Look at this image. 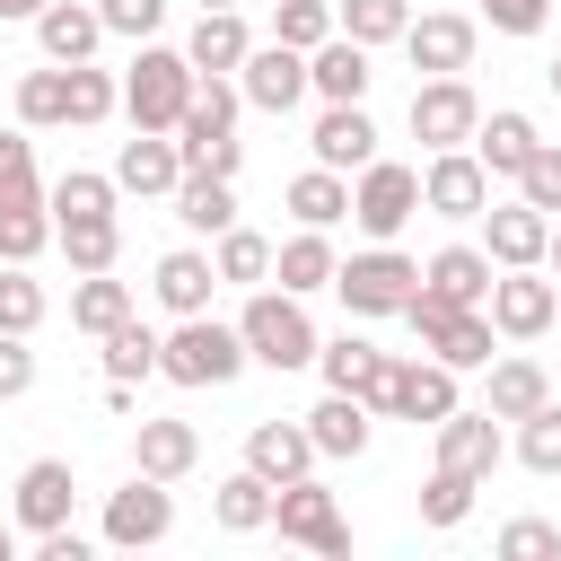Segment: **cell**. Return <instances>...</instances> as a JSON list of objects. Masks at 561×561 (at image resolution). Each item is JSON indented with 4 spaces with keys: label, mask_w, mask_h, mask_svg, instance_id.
<instances>
[{
    "label": "cell",
    "mask_w": 561,
    "mask_h": 561,
    "mask_svg": "<svg viewBox=\"0 0 561 561\" xmlns=\"http://www.w3.org/2000/svg\"><path fill=\"white\" fill-rule=\"evenodd\" d=\"M237 368H245V333L219 324L210 307L175 316V333H158V377L167 386H237Z\"/></svg>",
    "instance_id": "6da1fadb"
},
{
    "label": "cell",
    "mask_w": 561,
    "mask_h": 561,
    "mask_svg": "<svg viewBox=\"0 0 561 561\" xmlns=\"http://www.w3.org/2000/svg\"><path fill=\"white\" fill-rule=\"evenodd\" d=\"M193 61L184 53H167V44H140V61L123 70V114H131V131H175L184 123V105H193Z\"/></svg>",
    "instance_id": "7a4b0ae2"
},
{
    "label": "cell",
    "mask_w": 561,
    "mask_h": 561,
    "mask_svg": "<svg viewBox=\"0 0 561 561\" xmlns=\"http://www.w3.org/2000/svg\"><path fill=\"white\" fill-rule=\"evenodd\" d=\"M403 324H412V333H421V351H430V359H447L456 377H465V368H491V342H500V333H491V316H482V307H447L438 289H412V298H403Z\"/></svg>",
    "instance_id": "3957f363"
},
{
    "label": "cell",
    "mask_w": 561,
    "mask_h": 561,
    "mask_svg": "<svg viewBox=\"0 0 561 561\" xmlns=\"http://www.w3.org/2000/svg\"><path fill=\"white\" fill-rule=\"evenodd\" d=\"M237 333H245V359H263V368H316V324H307V307L289 298V289H254L245 298V316H237Z\"/></svg>",
    "instance_id": "277c9868"
},
{
    "label": "cell",
    "mask_w": 561,
    "mask_h": 561,
    "mask_svg": "<svg viewBox=\"0 0 561 561\" xmlns=\"http://www.w3.org/2000/svg\"><path fill=\"white\" fill-rule=\"evenodd\" d=\"M412 210H421V167L368 158L359 184H351V219H359V237H368V245H394V237L412 228Z\"/></svg>",
    "instance_id": "5b68a950"
},
{
    "label": "cell",
    "mask_w": 561,
    "mask_h": 561,
    "mask_svg": "<svg viewBox=\"0 0 561 561\" xmlns=\"http://www.w3.org/2000/svg\"><path fill=\"white\" fill-rule=\"evenodd\" d=\"M272 526H280V543H307V552H324V561L351 552V517H342V500H333L316 473H298V482L272 491Z\"/></svg>",
    "instance_id": "8992f818"
},
{
    "label": "cell",
    "mask_w": 561,
    "mask_h": 561,
    "mask_svg": "<svg viewBox=\"0 0 561 561\" xmlns=\"http://www.w3.org/2000/svg\"><path fill=\"white\" fill-rule=\"evenodd\" d=\"M333 289H342V307H351V316H403V298L421 289V263H412V254H394V245H368V254L333 263Z\"/></svg>",
    "instance_id": "52a82bcc"
},
{
    "label": "cell",
    "mask_w": 561,
    "mask_h": 561,
    "mask_svg": "<svg viewBox=\"0 0 561 561\" xmlns=\"http://www.w3.org/2000/svg\"><path fill=\"white\" fill-rule=\"evenodd\" d=\"M167 535H175V491L158 473H131L123 491H105V543L114 552H149Z\"/></svg>",
    "instance_id": "ba28073f"
},
{
    "label": "cell",
    "mask_w": 561,
    "mask_h": 561,
    "mask_svg": "<svg viewBox=\"0 0 561 561\" xmlns=\"http://www.w3.org/2000/svg\"><path fill=\"white\" fill-rule=\"evenodd\" d=\"M316 368H324V386L359 394L386 421V403H394V351H377L368 333H333V342H316Z\"/></svg>",
    "instance_id": "9c48e42d"
},
{
    "label": "cell",
    "mask_w": 561,
    "mask_h": 561,
    "mask_svg": "<svg viewBox=\"0 0 561 561\" xmlns=\"http://www.w3.org/2000/svg\"><path fill=\"white\" fill-rule=\"evenodd\" d=\"M473 123H482V96L465 88V70H447V79H421V88H412V140H421V149H465V140H473Z\"/></svg>",
    "instance_id": "30bf717a"
},
{
    "label": "cell",
    "mask_w": 561,
    "mask_h": 561,
    "mask_svg": "<svg viewBox=\"0 0 561 561\" xmlns=\"http://www.w3.org/2000/svg\"><path fill=\"white\" fill-rule=\"evenodd\" d=\"M552 307H561V289H552L535 263H517V272H491V298H482L491 333H508V342H535V333H552Z\"/></svg>",
    "instance_id": "8fae6325"
},
{
    "label": "cell",
    "mask_w": 561,
    "mask_h": 561,
    "mask_svg": "<svg viewBox=\"0 0 561 561\" xmlns=\"http://www.w3.org/2000/svg\"><path fill=\"white\" fill-rule=\"evenodd\" d=\"M421 210H438V219H482V210H491V167H482L473 149H430V167H421Z\"/></svg>",
    "instance_id": "7c38bea8"
},
{
    "label": "cell",
    "mask_w": 561,
    "mask_h": 561,
    "mask_svg": "<svg viewBox=\"0 0 561 561\" xmlns=\"http://www.w3.org/2000/svg\"><path fill=\"white\" fill-rule=\"evenodd\" d=\"M237 96L263 105V114H289V105L307 96V53H298V44H254V53L237 61Z\"/></svg>",
    "instance_id": "4fadbf2b"
},
{
    "label": "cell",
    "mask_w": 561,
    "mask_h": 561,
    "mask_svg": "<svg viewBox=\"0 0 561 561\" xmlns=\"http://www.w3.org/2000/svg\"><path fill=\"white\" fill-rule=\"evenodd\" d=\"M473 35H482L473 18H456V9H430V18H412L394 44L412 53V70H421V79H447V70H465V61H473Z\"/></svg>",
    "instance_id": "5bb4252c"
},
{
    "label": "cell",
    "mask_w": 561,
    "mask_h": 561,
    "mask_svg": "<svg viewBox=\"0 0 561 561\" xmlns=\"http://www.w3.org/2000/svg\"><path fill=\"white\" fill-rule=\"evenodd\" d=\"M543 237H552V219L517 193V202H491L482 210V254L500 263V272H517V263H543Z\"/></svg>",
    "instance_id": "9a60e30c"
},
{
    "label": "cell",
    "mask_w": 561,
    "mask_h": 561,
    "mask_svg": "<svg viewBox=\"0 0 561 561\" xmlns=\"http://www.w3.org/2000/svg\"><path fill=\"white\" fill-rule=\"evenodd\" d=\"M368 79H377V70H368V44H351L342 26L307 53V88H316L324 105H368Z\"/></svg>",
    "instance_id": "2e32d148"
},
{
    "label": "cell",
    "mask_w": 561,
    "mask_h": 561,
    "mask_svg": "<svg viewBox=\"0 0 561 561\" xmlns=\"http://www.w3.org/2000/svg\"><path fill=\"white\" fill-rule=\"evenodd\" d=\"M307 149H316V167L359 175V167L377 158V123H368V105H324V114H316V131H307Z\"/></svg>",
    "instance_id": "e0dca14e"
},
{
    "label": "cell",
    "mask_w": 561,
    "mask_h": 561,
    "mask_svg": "<svg viewBox=\"0 0 561 561\" xmlns=\"http://www.w3.org/2000/svg\"><path fill=\"white\" fill-rule=\"evenodd\" d=\"M456 412V368L447 359H394V403H386V421H447Z\"/></svg>",
    "instance_id": "ac0fdd59"
},
{
    "label": "cell",
    "mask_w": 561,
    "mask_h": 561,
    "mask_svg": "<svg viewBox=\"0 0 561 561\" xmlns=\"http://www.w3.org/2000/svg\"><path fill=\"white\" fill-rule=\"evenodd\" d=\"M245 465L280 491V482H298V473H316V438H307V421H254L245 430Z\"/></svg>",
    "instance_id": "d6986e66"
},
{
    "label": "cell",
    "mask_w": 561,
    "mask_h": 561,
    "mask_svg": "<svg viewBox=\"0 0 561 561\" xmlns=\"http://www.w3.org/2000/svg\"><path fill=\"white\" fill-rule=\"evenodd\" d=\"M70 500H79V482H70V465H61V456H35V465L18 473V526H26V535L70 526Z\"/></svg>",
    "instance_id": "ffe728a7"
},
{
    "label": "cell",
    "mask_w": 561,
    "mask_h": 561,
    "mask_svg": "<svg viewBox=\"0 0 561 561\" xmlns=\"http://www.w3.org/2000/svg\"><path fill=\"white\" fill-rule=\"evenodd\" d=\"M175 175H184L175 131H131L114 158V193H175Z\"/></svg>",
    "instance_id": "44dd1931"
},
{
    "label": "cell",
    "mask_w": 561,
    "mask_h": 561,
    "mask_svg": "<svg viewBox=\"0 0 561 561\" xmlns=\"http://www.w3.org/2000/svg\"><path fill=\"white\" fill-rule=\"evenodd\" d=\"M35 44H44V61H88V53L105 44L96 0H44V9H35Z\"/></svg>",
    "instance_id": "7402d4cb"
},
{
    "label": "cell",
    "mask_w": 561,
    "mask_h": 561,
    "mask_svg": "<svg viewBox=\"0 0 561 561\" xmlns=\"http://www.w3.org/2000/svg\"><path fill=\"white\" fill-rule=\"evenodd\" d=\"M535 140H543V131H535V123H526L517 105H491V114L473 123V140H465V149H473V158H482L491 175H508V184H517V167L535 158Z\"/></svg>",
    "instance_id": "603a6c76"
},
{
    "label": "cell",
    "mask_w": 561,
    "mask_h": 561,
    "mask_svg": "<svg viewBox=\"0 0 561 561\" xmlns=\"http://www.w3.org/2000/svg\"><path fill=\"white\" fill-rule=\"evenodd\" d=\"M491 272H500V263H491L482 245H438V254L421 263V289H438L447 307H482V298H491Z\"/></svg>",
    "instance_id": "cb8c5ba5"
},
{
    "label": "cell",
    "mask_w": 561,
    "mask_h": 561,
    "mask_svg": "<svg viewBox=\"0 0 561 561\" xmlns=\"http://www.w3.org/2000/svg\"><path fill=\"white\" fill-rule=\"evenodd\" d=\"M438 465H456V473H473V482H491V465H500V421L491 412H447L438 421Z\"/></svg>",
    "instance_id": "d4e9b609"
},
{
    "label": "cell",
    "mask_w": 561,
    "mask_h": 561,
    "mask_svg": "<svg viewBox=\"0 0 561 561\" xmlns=\"http://www.w3.org/2000/svg\"><path fill=\"white\" fill-rule=\"evenodd\" d=\"M245 53H254V35H245V18H237V9H202V18H193V44H184V61H193L202 79H228Z\"/></svg>",
    "instance_id": "484cf974"
},
{
    "label": "cell",
    "mask_w": 561,
    "mask_h": 561,
    "mask_svg": "<svg viewBox=\"0 0 561 561\" xmlns=\"http://www.w3.org/2000/svg\"><path fill=\"white\" fill-rule=\"evenodd\" d=\"M368 403L359 394H342V386H324V403L307 412V438H316V456H368Z\"/></svg>",
    "instance_id": "4316f807"
},
{
    "label": "cell",
    "mask_w": 561,
    "mask_h": 561,
    "mask_svg": "<svg viewBox=\"0 0 561 561\" xmlns=\"http://www.w3.org/2000/svg\"><path fill=\"white\" fill-rule=\"evenodd\" d=\"M158 307L167 316H202L210 307V289H219V272H210V254H193V245H175V254H158Z\"/></svg>",
    "instance_id": "83f0119b"
},
{
    "label": "cell",
    "mask_w": 561,
    "mask_h": 561,
    "mask_svg": "<svg viewBox=\"0 0 561 561\" xmlns=\"http://www.w3.org/2000/svg\"><path fill=\"white\" fill-rule=\"evenodd\" d=\"M333 245H324V228H298L289 245H272V280L289 289V298H307V289H333Z\"/></svg>",
    "instance_id": "f1b7e54d"
},
{
    "label": "cell",
    "mask_w": 561,
    "mask_h": 561,
    "mask_svg": "<svg viewBox=\"0 0 561 561\" xmlns=\"http://www.w3.org/2000/svg\"><path fill=\"white\" fill-rule=\"evenodd\" d=\"M535 403H552V377L535 359H491V386H482V412L491 421H526Z\"/></svg>",
    "instance_id": "f546056e"
},
{
    "label": "cell",
    "mask_w": 561,
    "mask_h": 561,
    "mask_svg": "<svg viewBox=\"0 0 561 561\" xmlns=\"http://www.w3.org/2000/svg\"><path fill=\"white\" fill-rule=\"evenodd\" d=\"M131 456H140V473H158V482H184V473L202 465V438H193V421H140Z\"/></svg>",
    "instance_id": "4dcf8cb0"
},
{
    "label": "cell",
    "mask_w": 561,
    "mask_h": 561,
    "mask_svg": "<svg viewBox=\"0 0 561 561\" xmlns=\"http://www.w3.org/2000/svg\"><path fill=\"white\" fill-rule=\"evenodd\" d=\"M175 219H184V228H202V237L237 228V193H228V175H202V167H184V175H175Z\"/></svg>",
    "instance_id": "1f68e13d"
},
{
    "label": "cell",
    "mask_w": 561,
    "mask_h": 561,
    "mask_svg": "<svg viewBox=\"0 0 561 561\" xmlns=\"http://www.w3.org/2000/svg\"><path fill=\"white\" fill-rule=\"evenodd\" d=\"M123 316H131V280H114V272H79V289H70V324L105 342Z\"/></svg>",
    "instance_id": "d6a6232c"
},
{
    "label": "cell",
    "mask_w": 561,
    "mask_h": 561,
    "mask_svg": "<svg viewBox=\"0 0 561 561\" xmlns=\"http://www.w3.org/2000/svg\"><path fill=\"white\" fill-rule=\"evenodd\" d=\"M289 210H298V228H333V219H351V175H333V167L289 175Z\"/></svg>",
    "instance_id": "836d02e7"
},
{
    "label": "cell",
    "mask_w": 561,
    "mask_h": 561,
    "mask_svg": "<svg viewBox=\"0 0 561 561\" xmlns=\"http://www.w3.org/2000/svg\"><path fill=\"white\" fill-rule=\"evenodd\" d=\"M210 517H219L228 535H263V526H272V482H263L254 465H245V473H228V482H219V500H210Z\"/></svg>",
    "instance_id": "e575fe53"
},
{
    "label": "cell",
    "mask_w": 561,
    "mask_h": 561,
    "mask_svg": "<svg viewBox=\"0 0 561 561\" xmlns=\"http://www.w3.org/2000/svg\"><path fill=\"white\" fill-rule=\"evenodd\" d=\"M18 123H26V131L70 123V61H53V70H26V79H18Z\"/></svg>",
    "instance_id": "d590c367"
},
{
    "label": "cell",
    "mask_w": 561,
    "mask_h": 561,
    "mask_svg": "<svg viewBox=\"0 0 561 561\" xmlns=\"http://www.w3.org/2000/svg\"><path fill=\"white\" fill-rule=\"evenodd\" d=\"M53 245L70 254V272H114V254H123V219H61Z\"/></svg>",
    "instance_id": "8d00e7d4"
},
{
    "label": "cell",
    "mask_w": 561,
    "mask_h": 561,
    "mask_svg": "<svg viewBox=\"0 0 561 561\" xmlns=\"http://www.w3.org/2000/svg\"><path fill=\"white\" fill-rule=\"evenodd\" d=\"M44 210H53V228H61V219H114V175H88V167H70V175L44 193Z\"/></svg>",
    "instance_id": "74e56055"
},
{
    "label": "cell",
    "mask_w": 561,
    "mask_h": 561,
    "mask_svg": "<svg viewBox=\"0 0 561 561\" xmlns=\"http://www.w3.org/2000/svg\"><path fill=\"white\" fill-rule=\"evenodd\" d=\"M210 272H219V280H237V289H263V280H272V237H254V228H219Z\"/></svg>",
    "instance_id": "f35d334b"
},
{
    "label": "cell",
    "mask_w": 561,
    "mask_h": 561,
    "mask_svg": "<svg viewBox=\"0 0 561 561\" xmlns=\"http://www.w3.org/2000/svg\"><path fill=\"white\" fill-rule=\"evenodd\" d=\"M105 377H114V386H140V377H158V333H149L140 316H123V324L105 333Z\"/></svg>",
    "instance_id": "ab89813d"
},
{
    "label": "cell",
    "mask_w": 561,
    "mask_h": 561,
    "mask_svg": "<svg viewBox=\"0 0 561 561\" xmlns=\"http://www.w3.org/2000/svg\"><path fill=\"white\" fill-rule=\"evenodd\" d=\"M333 26H342L351 44H394V35L412 26V0H342Z\"/></svg>",
    "instance_id": "60d3db41"
},
{
    "label": "cell",
    "mask_w": 561,
    "mask_h": 561,
    "mask_svg": "<svg viewBox=\"0 0 561 561\" xmlns=\"http://www.w3.org/2000/svg\"><path fill=\"white\" fill-rule=\"evenodd\" d=\"M473 491H482L473 473L438 465V473H430V491H421V526H438V535H447V526H465V517H473Z\"/></svg>",
    "instance_id": "b9f144b4"
},
{
    "label": "cell",
    "mask_w": 561,
    "mask_h": 561,
    "mask_svg": "<svg viewBox=\"0 0 561 561\" xmlns=\"http://www.w3.org/2000/svg\"><path fill=\"white\" fill-rule=\"evenodd\" d=\"M324 35H333V0H272V44L316 53Z\"/></svg>",
    "instance_id": "7bdbcfd3"
},
{
    "label": "cell",
    "mask_w": 561,
    "mask_h": 561,
    "mask_svg": "<svg viewBox=\"0 0 561 561\" xmlns=\"http://www.w3.org/2000/svg\"><path fill=\"white\" fill-rule=\"evenodd\" d=\"M517 465L526 473H561V403H535L517 421Z\"/></svg>",
    "instance_id": "ee69618b"
},
{
    "label": "cell",
    "mask_w": 561,
    "mask_h": 561,
    "mask_svg": "<svg viewBox=\"0 0 561 561\" xmlns=\"http://www.w3.org/2000/svg\"><path fill=\"white\" fill-rule=\"evenodd\" d=\"M26 202H44V184H35V140H26V131H0V210H26Z\"/></svg>",
    "instance_id": "f6af8a7d"
},
{
    "label": "cell",
    "mask_w": 561,
    "mask_h": 561,
    "mask_svg": "<svg viewBox=\"0 0 561 561\" xmlns=\"http://www.w3.org/2000/svg\"><path fill=\"white\" fill-rule=\"evenodd\" d=\"M53 245V210L26 202V210H0V263H35Z\"/></svg>",
    "instance_id": "bcb514c9"
},
{
    "label": "cell",
    "mask_w": 561,
    "mask_h": 561,
    "mask_svg": "<svg viewBox=\"0 0 561 561\" xmlns=\"http://www.w3.org/2000/svg\"><path fill=\"white\" fill-rule=\"evenodd\" d=\"M44 324V280H26V263L0 272V333H35Z\"/></svg>",
    "instance_id": "7dc6e473"
},
{
    "label": "cell",
    "mask_w": 561,
    "mask_h": 561,
    "mask_svg": "<svg viewBox=\"0 0 561 561\" xmlns=\"http://www.w3.org/2000/svg\"><path fill=\"white\" fill-rule=\"evenodd\" d=\"M123 105V88L96 70V61H70V123H105Z\"/></svg>",
    "instance_id": "c3c4849f"
},
{
    "label": "cell",
    "mask_w": 561,
    "mask_h": 561,
    "mask_svg": "<svg viewBox=\"0 0 561 561\" xmlns=\"http://www.w3.org/2000/svg\"><path fill=\"white\" fill-rule=\"evenodd\" d=\"M517 193H526V202H535L543 219L561 210V140H535V158L517 167Z\"/></svg>",
    "instance_id": "681fc988"
},
{
    "label": "cell",
    "mask_w": 561,
    "mask_h": 561,
    "mask_svg": "<svg viewBox=\"0 0 561 561\" xmlns=\"http://www.w3.org/2000/svg\"><path fill=\"white\" fill-rule=\"evenodd\" d=\"M500 561H561V526H543V517H508V526H500Z\"/></svg>",
    "instance_id": "f907efd6"
},
{
    "label": "cell",
    "mask_w": 561,
    "mask_h": 561,
    "mask_svg": "<svg viewBox=\"0 0 561 561\" xmlns=\"http://www.w3.org/2000/svg\"><path fill=\"white\" fill-rule=\"evenodd\" d=\"M96 18H105V35L149 44V35H158V18H167V0H96Z\"/></svg>",
    "instance_id": "816d5d0a"
},
{
    "label": "cell",
    "mask_w": 561,
    "mask_h": 561,
    "mask_svg": "<svg viewBox=\"0 0 561 561\" xmlns=\"http://www.w3.org/2000/svg\"><path fill=\"white\" fill-rule=\"evenodd\" d=\"M35 386V351H26V333H0V403H18Z\"/></svg>",
    "instance_id": "f5cc1de1"
},
{
    "label": "cell",
    "mask_w": 561,
    "mask_h": 561,
    "mask_svg": "<svg viewBox=\"0 0 561 561\" xmlns=\"http://www.w3.org/2000/svg\"><path fill=\"white\" fill-rule=\"evenodd\" d=\"M482 18H491L500 35H543V18H552V0H482Z\"/></svg>",
    "instance_id": "db71d44e"
},
{
    "label": "cell",
    "mask_w": 561,
    "mask_h": 561,
    "mask_svg": "<svg viewBox=\"0 0 561 561\" xmlns=\"http://www.w3.org/2000/svg\"><path fill=\"white\" fill-rule=\"evenodd\" d=\"M35 561H88V535L79 526H53V535H35Z\"/></svg>",
    "instance_id": "11a10c76"
},
{
    "label": "cell",
    "mask_w": 561,
    "mask_h": 561,
    "mask_svg": "<svg viewBox=\"0 0 561 561\" xmlns=\"http://www.w3.org/2000/svg\"><path fill=\"white\" fill-rule=\"evenodd\" d=\"M35 9H44V0H0V18H35Z\"/></svg>",
    "instance_id": "9f6ffc18"
},
{
    "label": "cell",
    "mask_w": 561,
    "mask_h": 561,
    "mask_svg": "<svg viewBox=\"0 0 561 561\" xmlns=\"http://www.w3.org/2000/svg\"><path fill=\"white\" fill-rule=\"evenodd\" d=\"M543 263H552V272H561V228H552V237H543Z\"/></svg>",
    "instance_id": "6f0895ef"
},
{
    "label": "cell",
    "mask_w": 561,
    "mask_h": 561,
    "mask_svg": "<svg viewBox=\"0 0 561 561\" xmlns=\"http://www.w3.org/2000/svg\"><path fill=\"white\" fill-rule=\"evenodd\" d=\"M543 88H552V96H561V53H552V61H543Z\"/></svg>",
    "instance_id": "680465c9"
},
{
    "label": "cell",
    "mask_w": 561,
    "mask_h": 561,
    "mask_svg": "<svg viewBox=\"0 0 561 561\" xmlns=\"http://www.w3.org/2000/svg\"><path fill=\"white\" fill-rule=\"evenodd\" d=\"M202 9H237V0H202Z\"/></svg>",
    "instance_id": "91938a15"
},
{
    "label": "cell",
    "mask_w": 561,
    "mask_h": 561,
    "mask_svg": "<svg viewBox=\"0 0 561 561\" xmlns=\"http://www.w3.org/2000/svg\"><path fill=\"white\" fill-rule=\"evenodd\" d=\"M0 561H9V526H0Z\"/></svg>",
    "instance_id": "94428289"
},
{
    "label": "cell",
    "mask_w": 561,
    "mask_h": 561,
    "mask_svg": "<svg viewBox=\"0 0 561 561\" xmlns=\"http://www.w3.org/2000/svg\"><path fill=\"white\" fill-rule=\"evenodd\" d=\"M552 324H561V307H552Z\"/></svg>",
    "instance_id": "6125c7cd"
}]
</instances>
